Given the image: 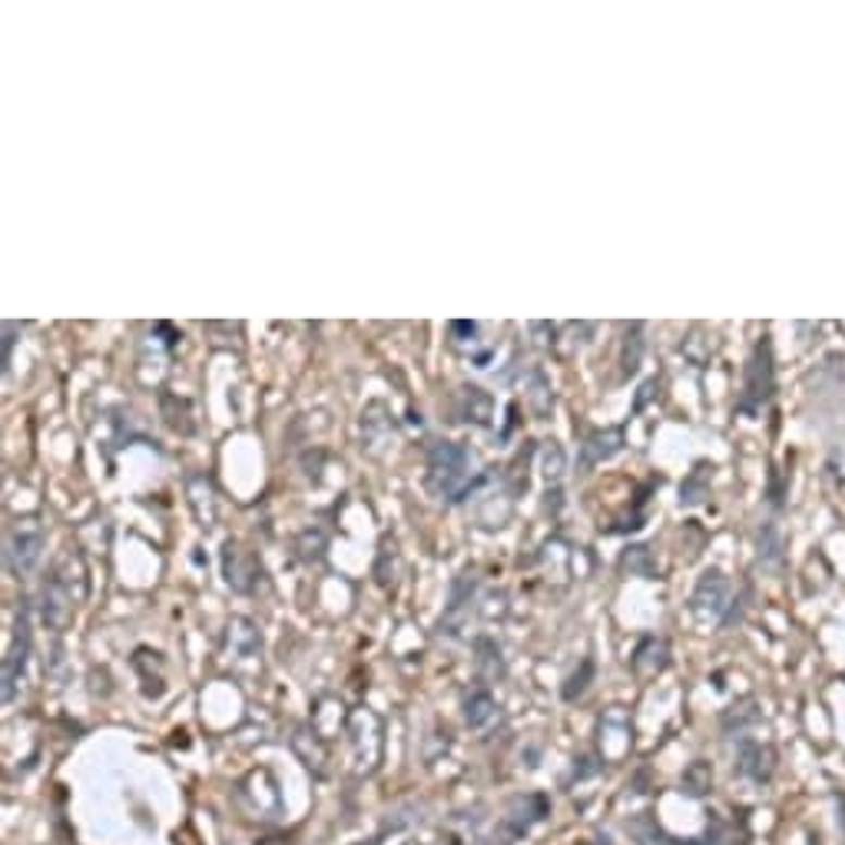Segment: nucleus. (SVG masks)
<instances>
[{"label":"nucleus","mask_w":845,"mask_h":845,"mask_svg":"<svg viewBox=\"0 0 845 845\" xmlns=\"http://www.w3.org/2000/svg\"><path fill=\"white\" fill-rule=\"evenodd\" d=\"M474 577L471 574H461L455 584H451V600H448V610H445V617H442V623H438V630L442 633H448V637H458L461 633V626H464V620H468V607H471V600H474Z\"/></svg>","instance_id":"8"},{"label":"nucleus","mask_w":845,"mask_h":845,"mask_svg":"<svg viewBox=\"0 0 845 845\" xmlns=\"http://www.w3.org/2000/svg\"><path fill=\"white\" fill-rule=\"evenodd\" d=\"M772 395H776V362H772L769 335H762L746 362V378H743V395L736 401V411L746 418H756L772 401Z\"/></svg>","instance_id":"3"},{"label":"nucleus","mask_w":845,"mask_h":845,"mask_svg":"<svg viewBox=\"0 0 845 845\" xmlns=\"http://www.w3.org/2000/svg\"><path fill=\"white\" fill-rule=\"evenodd\" d=\"M680 786H683L686 796H707L710 786H713V769H710V762H703V759L689 762L686 772H683V783H680Z\"/></svg>","instance_id":"17"},{"label":"nucleus","mask_w":845,"mask_h":845,"mask_svg":"<svg viewBox=\"0 0 845 845\" xmlns=\"http://www.w3.org/2000/svg\"><path fill=\"white\" fill-rule=\"evenodd\" d=\"M461 398H464V421H474V425H487L490 418V395L481 392L477 385H468L461 388Z\"/></svg>","instance_id":"19"},{"label":"nucleus","mask_w":845,"mask_h":845,"mask_svg":"<svg viewBox=\"0 0 845 845\" xmlns=\"http://www.w3.org/2000/svg\"><path fill=\"white\" fill-rule=\"evenodd\" d=\"M756 557H759V568L766 571H780L783 560H786V540H783V531L766 521L759 527V537H756Z\"/></svg>","instance_id":"10"},{"label":"nucleus","mask_w":845,"mask_h":845,"mask_svg":"<svg viewBox=\"0 0 845 845\" xmlns=\"http://www.w3.org/2000/svg\"><path fill=\"white\" fill-rule=\"evenodd\" d=\"M667 663H670V647H667L663 637H644L637 644V650H633V660H630V667L637 670L641 676H654Z\"/></svg>","instance_id":"11"},{"label":"nucleus","mask_w":845,"mask_h":845,"mask_svg":"<svg viewBox=\"0 0 845 845\" xmlns=\"http://www.w3.org/2000/svg\"><path fill=\"white\" fill-rule=\"evenodd\" d=\"M654 388H660L657 378H650V382L641 385V395H637V401H633V411H644V408H647V401L654 398Z\"/></svg>","instance_id":"22"},{"label":"nucleus","mask_w":845,"mask_h":845,"mask_svg":"<svg viewBox=\"0 0 845 845\" xmlns=\"http://www.w3.org/2000/svg\"><path fill=\"white\" fill-rule=\"evenodd\" d=\"M27 657H30V600H21L17 610V626H14V644L4 657V703H14L17 686L24 680L27 670Z\"/></svg>","instance_id":"5"},{"label":"nucleus","mask_w":845,"mask_h":845,"mask_svg":"<svg viewBox=\"0 0 845 845\" xmlns=\"http://www.w3.org/2000/svg\"><path fill=\"white\" fill-rule=\"evenodd\" d=\"M623 448V428H604L591 432L581 445V468H594L600 461H610Z\"/></svg>","instance_id":"9"},{"label":"nucleus","mask_w":845,"mask_h":845,"mask_svg":"<svg viewBox=\"0 0 845 845\" xmlns=\"http://www.w3.org/2000/svg\"><path fill=\"white\" fill-rule=\"evenodd\" d=\"M842 829H845V799H842Z\"/></svg>","instance_id":"26"},{"label":"nucleus","mask_w":845,"mask_h":845,"mask_svg":"<svg viewBox=\"0 0 845 845\" xmlns=\"http://www.w3.org/2000/svg\"><path fill=\"white\" fill-rule=\"evenodd\" d=\"M783 498H786V487L780 481V471H772L769 474V501H772V508H783Z\"/></svg>","instance_id":"21"},{"label":"nucleus","mask_w":845,"mask_h":845,"mask_svg":"<svg viewBox=\"0 0 845 845\" xmlns=\"http://www.w3.org/2000/svg\"><path fill=\"white\" fill-rule=\"evenodd\" d=\"M591 676H594V660H584V663H581V673H574V676L568 680V686H563V699L574 703L577 696H584Z\"/></svg>","instance_id":"20"},{"label":"nucleus","mask_w":845,"mask_h":845,"mask_svg":"<svg viewBox=\"0 0 845 845\" xmlns=\"http://www.w3.org/2000/svg\"><path fill=\"white\" fill-rule=\"evenodd\" d=\"M356 845H382V835H375V838H369V842H356Z\"/></svg>","instance_id":"25"},{"label":"nucleus","mask_w":845,"mask_h":845,"mask_svg":"<svg viewBox=\"0 0 845 845\" xmlns=\"http://www.w3.org/2000/svg\"><path fill=\"white\" fill-rule=\"evenodd\" d=\"M14 328H17V322H4V365H11V348H14Z\"/></svg>","instance_id":"23"},{"label":"nucleus","mask_w":845,"mask_h":845,"mask_svg":"<svg viewBox=\"0 0 845 845\" xmlns=\"http://www.w3.org/2000/svg\"><path fill=\"white\" fill-rule=\"evenodd\" d=\"M689 604H693L696 617L723 623L730 607H733V584H730V577L720 568H707V571L699 574L696 587H693Z\"/></svg>","instance_id":"4"},{"label":"nucleus","mask_w":845,"mask_h":845,"mask_svg":"<svg viewBox=\"0 0 845 845\" xmlns=\"http://www.w3.org/2000/svg\"><path fill=\"white\" fill-rule=\"evenodd\" d=\"M641 359H644V322H633L626 325V338H623V375H633L641 369Z\"/></svg>","instance_id":"15"},{"label":"nucleus","mask_w":845,"mask_h":845,"mask_svg":"<svg viewBox=\"0 0 845 845\" xmlns=\"http://www.w3.org/2000/svg\"><path fill=\"white\" fill-rule=\"evenodd\" d=\"M736 772L749 783H769L772 772H776V749L769 743L743 740L736 746Z\"/></svg>","instance_id":"6"},{"label":"nucleus","mask_w":845,"mask_h":845,"mask_svg":"<svg viewBox=\"0 0 845 845\" xmlns=\"http://www.w3.org/2000/svg\"><path fill=\"white\" fill-rule=\"evenodd\" d=\"M87 597V568H84V557L70 550L63 560H57L53 574L44 584L40 594V617L50 630H63L74 617L77 604Z\"/></svg>","instance_id":"1"},{"label":"nucleus","mask_w":845,"mask_h":845,"mask_svg":"<svg viewBox=\"0 0 845 845\" xmlns=\"http://www.w3.org/2000/svg\"><path fill=\"white\" fill-rule=\"evenodd\" d=\"M620 568L633 577H657V560L647 544H630L620 557Z\"/></svg>","instance_id":"14"},{"label":"nucleus","mask_w":845,"mask_h":845,"mask_svg":"<svg viewBox=\"0 0 845 845\" xmlns=\"http://www.w3.org/2000/svg\"><path fill=\"white\" fill-rule=\"evenodd\" d=\"M40 550H44V534L37 527H21L8 537V550H4V560H8V571L24 577L37 568L40 560Z\"/></svg>","instance_id":"7"},{"label":"nucleus","mask_w":845,"mask_h":845,"mask_svg":"<svg viewBox=\"0 0 845 845\" xmlns=\"http://www.w3.org/2000/svg\"><path fill=\"white\" fill-rule=\"evenodd\" d=\"M408 845H418V842H408Z\"/></svg>","instance_id":"27"},{"label":"nucleus","mask_w":845,"mask_h":845,"mask_svg":"<svg viewBox=\"0 0 845 845\" xmlns=\"http://www.w3.org/2000/svg\"><path fill=\"white\" fill-rule=\"evenodd\" d=\"M498 717H501V707H498V699L490 696L487 689H474V693L464 699V723H468L471 730H487Z\"/></svg>","instance_id":"12"},{"label":"nucleus","mask_w":845,"mask_h":845,"mask_svg":"<svg viewBox=\"0 0 845 845\" xmlns=\"http://www.w3.org/2000/svg\"><path fill=\"white\" fill-rule=\"evenodd\" d=\"M759 723V703L756 699H743V703H736V707H730L726 713H723V730L726 733H743V730H749V726H756Z\"/></svg>","instance_id":"18"},{"label":"nucleus","mask_w":845,"mask_h":845,"mask_svg":"<svg viewBox=\"0 0 845 845\" xmlns=\"http://www.w3.org/2000/svg\"><path fill=\"white\" fill-rule=\"evenodd\" d=\"M468 464L471 455L464 445L458 442H435L428 451V490L438 495L442 501H464L471 495V484H468Z\"/></svg>","instance_id":"2"},{"label":"nucleus","mask_w":845,"mask_h":845,"mask_svg":"<svg viewBox=\"0 0 845 845\" xmlns=\"http://www.w3.org/2000/svg\"><path fill=\"white\" fill-rule=\"evenodd\" d=\"M537 803H540V796H524V799H514V803H511V816H508L505 822H508V829H511L514 835L527 832L537 819H544V816H547V809L531 812V806H537Z\"/></svg>","instance_id":"16"},{"label":"nucleus","mask_w":845,"mask_h":845,"mask_svg":"<svg viewBox=\"0 0 845 845\" xmlns=\"http://www.w3.org/2000/svg\"><path fill=\"white\" fill-rule=\"evenodd\" d=\"M451 332H455V335H471V338H474L477 325H474V322H451Z\"/></svg>","instance_id":"24"},{"label":"nucleus","mask_w":845,"mask_h":845,"mask_svg":"<svg viewBox=\"0 0 845 845\" xmlns=\"http://www.w3.org/2000/svg\"><path fill=\"white\" fill-rule=\"evenodd\" d=\"M710 474H713L710 464H696V468L686 474V481H683V487H680V505H683V508L703 505V498L710 495Z\"/></svg>","instance_id":"13"}]
</instances>
